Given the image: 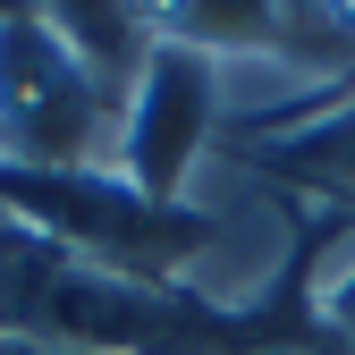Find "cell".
Segmentation results:
<instances>
[{"label":"cell","mask_w":355,"mask_h":355,"mask_svg":"<svg viewBox=\"0 0 355 355\" xmlns=\"http://www.w3.org/2000/svg\"><path fill=\"white\" fill-rule=\"evenodd\" d=\"M254 161L271 178H288V187H313V195H347L355 203V94H338L322 110L271 127Z\"/></svg>","instance_id":"cell-3"},{"label":"cell","mask_w":355,"mask_h":355,"mask_svg":"<svg viewBox=\"0 0 355 355\" xmlns=\"http://www.w3.org/2000/svg\"><path fill=\"white\" fill-rule=\"evenodd\" d=\"M237 355H338V347H330L322 330H271V338H262V330H254V338H245Z\"/></svg>","instance_id":"cell-5"},{"label":"cell","mask_w":355,"mask_h":355,"mask_svg":"<svg viewBox=\"0 0 355 355\" xmlns=\"http://www.w3.org/2000/svg\"><path fill=\"white\" fill-rule=\"evenodd\" d=\"M313 330H322L338 355H355V237L338 245V262L313 271Z\"/></svg>","instance_id":"cell-4"},{"label":"cell","mask_w":355,"mask_h":355,"mask_svg":"<svg viewBox=\"0 0 355 355\" xmlns=\"http://www.w3.org/2000/svg\"><path fill=\"white\" fill-rule=\"evenodd\" d=\"M229 119V68L211 51H187V42L161 34L153 68L127 94V127H119V178L153 203H195V169Z\"/></svg>","instance_id":"cell-2"},{"label":"cell","mask_w":355,"mask_h":355,"mask_svg":"<svg viewBox=\"0 0 355 355\" xmlns=\"http://www.w3.org/2000/svg\"><path fill=\"white\" fill-rule=\"evenodd\" d=\"M127 102L85 68L51 9H0V169H119Z\"/></svg>","instance_id":"cell-1"}]
</instances>
